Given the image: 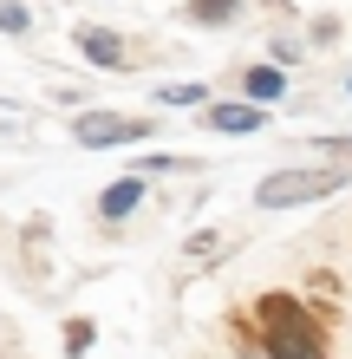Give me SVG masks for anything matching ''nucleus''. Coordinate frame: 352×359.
Instances as JSON below:
<instances>
[{
    "label": "nucleus",
    "instance_id": "obj_1",
    "mask_svg": "<svg viewBox=\"0 0 352 359\" xmlns=\"http://www.w3.org/2000/svg\"><path fill=\"white\" fill-rule=\"evenodd\" d=\"M248 320H255L267 359H339L333 340H326V320L300 301V294H287V287L255 294V313H248Z\"/></svg>",
    "mask_w": 352,
    "mask_h": 359
},
{
    "label": "nucleus",
    "instance_id": "obj_2",
    "mask_svg": "<svg viewBox=\"0 0 352 359\" xmlns=\"http://www.w3.org/2000/svg\"><path fill=\"white\" fill-rule=\"evenodd\" d=\"M346 189V170L333 163H287V170H267L255 183V209H307V203H326Z\"/></svg>",
    "mask_w": 352,
    "mask_h": 359
},
{
    "label": "nucleus",
    "instance_id": "obj_3",
    "mask_svg": "<svg viewBox=\"0 0 352 359\" xmlns=\"http://www.w3.org/2000/svg\"><path fill=\"white\" fill-rule=\"evenodd\" d=\"M157 137V118L143 111H72V144L78 151H118V144Z\"/></svg>",
    "mask_w": 352,
    "mask_h": 359
},
{
    "label": "nucleus",
    "instance_id": "obj_4",
    "mask_svg": "<svg viewBox=\"0 0 352 359\" xmlns=\"http://www.w3.org/2000/svg\"><path fill=\"white\" fill-rule=\"evenodd\" d=\"M72 53H78V59H92L98 72H124V66L137 59L131 46H124V33L98 27V20H78V27H72Z\"/></svg>",
    "mask_w": 352,
    "mask_h": 359
},
{
    "label": "nucleus",
    "instance_id": "obj_5",
    "mask_svg": "<svg viewBox=\"0 0 352 359\" xmlns=\"http://www.w3.org/2000/svg\"><path fill=\"white\" fill-rule=\"evenodd\" d=\"M196 118H202V131H216V137H248V131H261V124H267V111H261V104H248V98H209Z\"/></svg>",
    "mask_w": 352,
    "mask_h": 359
},
{
    "label": "nucleus",
    "instance_id": "obj_6",
    "mask_svg": "<svg viewBox=\"0 0 352 359\" xmlns=\"http://www.w3.org/2000/svg\"><path fill=\"white\" fill-rule=\"evenodd\" d=\"M137 203H143V177H131V170H124L118 183H105V189H98V216H105V222H124Z\"/></svg>",
    "mask_w": 352,
    "mask_h": 359
},
{
    "label": "nucleus",
    "instance_id": "obj_7",
    "mask_svg": "<svg viewBox=\"0 0 352 359\" xmlns=\"http://www.w3.org/2000/svg\"><path fill=\"white\" fill-rule=\"evenodd\" d=\"M241 92H248V104H261V111H267V104H281V92H287V72L261 59V66H248V72H241Z\"/></svg>",
    "mask_w": 352,
    "mask_h": 359
},
{
    "label": "nucleus",
    "instance_id": "obj_8",
    "mask_svg": "<svg viewBox=\"0 0 352 359\" xmlns=\"http://www.w3.org/2000/svg\"><path fill=\"white\" fill-rule=\"evenodd\" d=\"M150 98L163 111H202V104H209V86H202V79H170V86H157Z\"/></svg>",
    "mask_w": 352,
    "mask_h": 359
},
{
    "label": "nucleus",
    "instance_id": "obj_9",
    "mask_svg": "<svg viewBox=\"0 0 352 359\" xmlns=\"http://www.w3.org/2000/svg\"><path fill=\"white\" fill-rule=\"evenodd\" d=\"M183 20L190 27H229V20H241V0H183Z\"/></svg>",
    "mask_w": 352,
    "mask_h": 359
},
{
    "label": "nucleus",
    "instance_id": "obj_10",
    "mask_svg": "<svg viewBox=\"0 0 352 359\" xmlns=\"http://www.w3.org/2000/svg\"><path fill=\"white\" fill-rule=\"evenodd\" d=\"M307 294H320V301H314V313H320V320H339V274L314 268V274H307Z\"/></svg>",
    "mask_w": 352,
    "mask_h": 359
},
{
    "label": "nucleus",
    "instance_id": "obj_11",
    "mask_svg": "<svg viewBox=\"0 0 352 359\" xmlns=\"http://www.w3.org/2000/svg\"><path fill=\"white\" fill-rule=\"evenodd\" d=\"M92 340H98V327L85 320V313H72V320L59 327V346H66V359H85V353H92Z\"/></svg>",
    "mask_w": 352,
    "mask_h": 359
},
{
    "label": "nucleus",
    "instance_id": "obj_12",
    "mask_svg": "<svg viewBox=\"0 0 352 359\" xmlns=\"http://www.w3.org/2000/svg\"><path fill=\"white\" fill-rule=\"evenodd\" d=\"M222 248H229V236H222V229H196V236L183 242V255H190V262H216Z\"/></svg>",
    "mask_w": 352,
    "mask_h": 359
},
{
    "label": "nucleus",
    "instance_id": "obj_13",
    "mask_svg": "<svg viewBox=\"0 0 352 359\" xmlns=\"http://www.w3.org/2000/svg\"><path fill=\"white\" fill-rule=\"evenodd\" d=\"M0 33H7V39H27V33H33V7H20V0H0Z\"/></svg>",
    "mask_w": 352,
    "mask_h": 359
},
{
    "label": "nucleus",
    "instance_id": "obj_14",
    "mask_svg": "<svg viewBox=\"0 0 352 359\" xmlns=\"http://www.w3.org/2000/svg\"><path fill=\"white\" fill-rule=\"evenodd\" d=\"M320 157L333 163V170H346V177H352V137H320Z\"/></svg>",
    "mask_w": 352,
    "mask_h": 359
},
{
    "label": "nucleus",
    "instance_id": "obj_15",
    "mask_svg": "<svg viewBox=\"0 0 352 359\" xmlns=\"http://www.w3.org/2000/svg\"><path fill=\"white\" fill-rule=\"evenodd\" d=\"M267 66H300V39H267Z\"/></svg>",
    "mask_w": 352,
    "mask_h": 359
},
{
    "label": "nucleus",
    "instance_id": "obj_16",
    "mask_svg": "<svg viewBox=\"0 0 352 359\" xmlns=\"http://www.w3.org/2000/svg\"><path fill=\"white\" fill-rule=\"evenodd\" d=\"M307 33H314V46H339V33H346V27H339V13H320Z\"/></svg>",
    "mask_w": 352,
    "mask_h": 359
},
{
    "label": "nucleus",
    "instance_id": "obj_17",
    "mask_svg": "<svg viewBox=\"0 0 352 359\" xmlns=\"http://www.w3.org/2000/svg\"><path fill=\"white\" fill-rule=\"evenodd\" d=\"M0 359H7V346H0Z\"/></svg>",
    "mask_w": 352,
    "mask_h": 359
},
{
    "label": "nucleus",
    "instance_id": "obj_18",
    "mask_svg": "<svg viewBox=\"0 0 352 359\" xmlns=\"http://www.w3.org/2000/svg\"><path fill=\"white\" fill-rule=\"evenodd\" d=\"M346 92H352V79H346Z\"/></svg>",
    "mask_w": 352,
    "mask_h": 359
}]
</instances>
